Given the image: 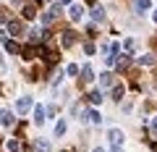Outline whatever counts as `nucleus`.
Wrapping results in <instances>:
<instances>
[{
  "label": "nucleus",
  "mask_w": 157,
  "mask_h": 152,
  "mask_svg": "<svg viewBox=\"0 0 157 152\" xmlns=\"http://www.w3.org/2000/svg\"><path fill=\"white\" fill-rule=\"evenodd\" d=\"M107 139H110L113 147H121V144L126 142V134H123L121 129H110V131H107Z\"/></svg>",
  "instance_id": "f257e3e1"
},
{
  "label": "nucleus",
  "mask_w": 157,
  "mask_h": 152,
  "mask_svg": "<svg viewBox=\"0 0 157 152\" xmlns=\"http://www.w3.org/2000/svg\"><path fill=\"white\" fill-rule=\"evenodd\" d=\"M32 107H34L32 97H18V100H16V113H21V115H26Z\"/></svg>",
  "instance_id": "f03ea898"
},
{
  "label": "nucleus",
  "mask_w": 157,
  "mask_h": 152,
  "mask_svg": "<svg viewBox=\"0 0 157 152\" xmlns=\"http://www.w3.org/2000/svg\"><path fill=\"white\" fill-rule=\"evenodd\" d=\"M68 16H71V21H81V18H84V8L78 6V3H71V8H68Z\"/></svg>",
  "instance_id": "7ed1b4c3"
},
{
  "label": "nucleus",
  "mask_w": 157,
  "mask_h": 152,
  "mask_svg": "<svg viewBox=\"0 0 157 152\" xmlns=\"http://www.w3.org/2000/svg\"><path fill=\"white\" fill-rule=\"evenodd\" d=\"M45 115H47V107H42V105L34 107V123H37V126L45 123Z\"/></svg>",
  "instance_id": "20e7f679"
},
{
  "label": "nucleus",
  "mask_w": 157,
  "mask_h": 152,
  "mask_svg": "<svg viewBox=\"0 0 157 152\" xmlns=\"http://www.w3.org/2000/svg\"><path fill=\"white\" fill-rule=\"evenodd\" d=\"M81 121H89V123H102V115H100V113H97V110H86V115H84V118H81Z\"/></svg>",
  "instance_id": "39448f33"
},
{
  "label": "nucleus",
  "mask_w": 157,
  "mask_h": 152,
  "mask_svg": "<svg viewBox=\"0 0 157 152\" xmlns=\"http://www.w3.org/2000/svg\"><path fill=\"white\" fill-rule=\"evenodd\" d=\"M13 121H16V118H13L11 110H0V123H3V126H13Z\"/></svg>",
  "instance_id": "423d86ee"
},
{
  "label": "nucleus",
  "mask_w": 157,
  "mask_h": 152,
  "mask_svg": "<svg viewBox=\"0 0 157 152\" xmlns=\"http://www.w3.org/2000/svg\"><path fill=\"white\" fill-rule=\"evenodd\" d=\"M134 8H136V13H147L152 8V3L149 0H134Z\"/></svg>",
  "instance_id": "0eeeda50"
},
{
  "label": "nucleus",
  "mask_w": 157,
  "mask_h": 152,
  "mask_svg": "<svg viewBox=\"0 0 157 152\" xmlns=\"http://www.w3.org/2000/svg\"><path fill=\"white\" fill-rule=\"evenodd\" d=\"M73 42H76V34H73V32H63V37H60V45H63V47H71Z\"/></svg>",
  "instance_id": "6e6552de"
},
{
  "label": "nucleus",
  "mask_w": 157,
  "mask_h": 152,
  "mask_svg": "<svg viewBox=\"0 0 157 152\" xmlns=\"http://www.w3.org/2000/svg\"><path fill=\"white\" fill-rule=\"evenodd\" d=\"M100 87H102V89H110V87H113V73L110 71H105L100 76Z\"/></svg>",
  "instance_id": "1a4fd4ad"
},
{
  "label": "nucleus",
  "mask_w": 157,
  "mask_h": 152,
  "mask_svg": "<svg viewBox=\"0 0 157 152\" xmlns=\"http://www.w3.org/2000/svg\"><path fill=\"white\" fill-rule=\"evenodd\" d=\"M8 32H11L13 37H18V34L24 32V26H21V21H8Z\"/></svg>",
  "instance_id": "9d476101"
},
{
  "label": "nucleus",
  "mask_w": 157,
  "mask_h": 152,
  "mask_svg": "<svg viewBox=\"0 0 157 152\" xmlns=\"http://www.w3.org/2000/svg\"><path fill=\"white\" fill-rule=\"evenodd\" d=\"M37 53H39L37 47H32V45H29V47H24V50H21V58H26V60H32V58L37 55Z\"/></svg>",
  "instance_id": "9b49d317"
},
{
  "label": "nucleus",
  "mask_w": 157,
  "mask_h": 152,
  "mask_svg": "<svg viewBox=\"0 0 157 152\" xmlns=\"http://www.w3.org/2000/svg\"><path fill=\"white\" fill-rule=\"evenodd\" d=\"M66 129H68L66 118H60V121H58V123H55V136H63V134H66Z\"/></svg>",
  "instance_id": "f8f14e48"
},
{
  "label": "nucleus",
  "mask_w": 157,
  "mask_h": 152,
  "mask_svg": "<svg viewBox=\"0 0 157 152\" xmlns=\"http://www.w3.org/2000/svg\"><path fill=\"white\" fill-rule=\"evenodd\" d=\"M81 79H84V81H92V79H94V71H92V66H84V68H81Z\"/></svg>",
  "instance_id": "ddd939ff"
},
{
  "label": "nucleus",
  "mask_w": 157,
  "mask_h": 152,
  "mask_svg": "<svg viewBox=\"0 0 157 152\" xmlns=\"http://www.w3.org/2000/svg\"><path fill=\"white\" fill-rule=\"evenodd\" d=\"M86 100H89V102H92V105H100V102H102V100H105V97H102V95H100V92H89V95H86Z\"/></svg>",
  "instance_id": "4468645a"
},
{
  "label": "nucleus",
  "mask_w": 157,
  "mask_h": 152,
  "mask_svg": "<svg viewBox=\"0 0 157 152\" xmlns=\"http://www.w3.org/2000/svg\"><path fill=\"white\" fill-rule=\"evenodd\" d=\"M34 16H37V8H34V6H24V18H26V21H32Z\"/></svg>",
  "instance_id": "2eb2a0df"
},
{
  "label": "nucleus",
  "mask_w": 157,
  "mask_h": 152,
  "mask_svg": "<svg viewBox=\"0 0 157 152\" xmlns=\"http://www.w3.org/2000/svg\"><path fill=\"white\" fill-rule=\"evenodd\" d=\"M92 18H94V21H105V8H100V6H97L94 11H92Z\"/></svg>",
  "instance_id": "dca6fc26"
},
{
  "label": "nucleus",
  "mask_w": 157,
  "mask_h": 152,
  "mask_svg": "<svg viewBox=\"0 0 157 152\" xmlns=\"http://www.w3.org/2000/svg\"><path fill=\"white\" fill-rule=\"evenodd\" d=\"M37 150L39 152H50V142L47 139H37Z\"/></svg>",
  "instance_id": "f3484780"
},
{
  "label": "nucleus",
  "mask_w": 157,
  "mask_h": 152,
  "mask_svg": "<svg viewBox=\"0 0 157 152\" xmlns=\"http://www.w3.org/2000/svg\"><path fill=\"white\" fill-rule=\"evenodd\" d=\"M6 147H8V152H18V150H21V144H18L16 139H8V142H6Z\"/></svg>",
  "instance_id": "a211bd4d"
},
{
  "label": "nucleus",
  "mask_w": 157,
  "mask_h": 152,
  "mask_svg": "<svg viewBox=\"0 0 157 152\" xmlns=\"http://www.w3.org/2000/svg\"><path fill=\"white\" fill-rule=\"evenodd\" d=\"M121 97H123V87L115 84V87H113V100H121Z\"/></svg>",
  "instance_id": "6ab92c4d"
},
{
  "label": "nucleus",
  "mask_w": 157,
  "mask_h": 152,
  "mask_svg": "<svg viewBox=\"0 0 157 152\" xmlns=\"http://www.w3.org/2000/svg\"><path fill=\"white\" fill-rule=\"evenodd\" d=\"M78 71H81V68H78L76 63H71V66H66V73H68V76H76Z\"/></svg>",
  "instance_id": "aec40b11"
},
{
  "label": "nucleus",
  "mask_w": 157,
  "mask_h": 152,
  "mask_svg": "<svg viewBox=\"0 0 157 152\" xmlns=\"http://www.w3.org/2000/svg\"><path fill=\"white\" fill-rule=\"evenodd\" d=\"M139 63H141V66H152V63H155V55H141Z\"/></svg>",
  "instance_id": "412c9836"
},
{
  "label": "nucleus",
  "mask_w": 157,
  "mask_h": 152,
  "mask_svg": "<svg viewBox=\"0 0 157 152\" xmlns=\"http://www.w3.org/2000/svg\"><path fill=\"white\" fill-rule=\"evenodd\" d=\"M84 50H86V55H94V45H92V42H86Z\"/></svg>",
  "instance_id": "4be33fe9"
},
{
  "label": "nucleus",
  "mask_w": 157,
  "mask_h": 152,
  "mask_svg": "<svg viewBox=\"0 0 157 152\" xmlns=\"http://www.w3.org/2000/svg\"><path fill=\"white\" fill-rule=\"evenodd\" d=\"M63 81V73H55V76H52V87H58Z\"/></svg>",
  "instance_id": "5701e85b"
},
{
  "label": "nucleus",
  "mask_w": 157,
  "mask_h": 152,
  "mask_svg": "<svg viewBox=\"0 0 157 152\" xmlns=\"http://www.w3.org/2000/svg\"><path fill=\"white\" fill-rule=\"evenodd\" d=\"M134 45H136L134 40H126V42H123V47H126V50H134Z\"/></svg>",
  "instance_id": "b1692460"
},
{
  "label": "nucleus",
  "mask_w": 157,
  "mask_h": 152,
  "mask_svg": "<svg viewBox=\"0 0 157 152\" xmlns=\"http://www.w3.org/2000/svg\"><path fill=\"white\" fill-rule=\"evenodd\" d=\"M149 126H152V134L157 136V118H152V123H149Z\"/></svg>",
  "instance_id": "393cba45"
},
{
  "label": "nucleus",
  "mask_w": 157,
  "mask_h": 152,
  "mask_svg": "<svg viewBox=\"0 0 157 152\" xmlns=\"http://www.w3.org/2000/svg\"><path fill=\"white\" fill-rule=\"evenodd\" d=\"M71 3H73V0H60V6H71Z\"/></svg>",
  "instance_id": "a878e982"
},
{
  "label": "nucleus",
  "mask_w": 157,
  "mask_h": 152,
  "mask_svg": "<svg viewBox=\"0 0 157 152\" xmlns=\"http://www.w3.org/2000/svg\"><path fill=\"white\" fill-rule=\"evenodd\" d=\"M110 152H123V150H121V147H113V150Z\"/></svg>",
  "instance_id": "bb28decb"
},
{
  "label": "nucleus",
  "mask_w": 157,
  "mask_h": 152,
  "mask_svg": "<svg viewBox=\"0 0 157 152\" xmlns=\"http://www.w3.org/2000/svg\"><path fill=\"white\" fill-rule=\"evenodd\" d=\"M92 152H105V150H102V147H94V150H92Z\"/></svg>",
  "instance_id": "cd10ccee"
},
{
  "label": "nucleus",
  "mask_w": 157,
  "mask_h": 152,
  "mask_svg": "<svg viewBox=\"0 0 157 152\" xmlns=\"http://www.w3.org/2000/svg\"><path fill=\"white\" fill-rule=\"evenodd\" d=\"M152 150H155V152H157V142H155V144H152Z\"/></svg>",
  "instance_id": "c85d7f7f"
},
{
  "label": "nucleus",
  "mask_w": 157,
  "mask_h": 152,
  "mask_svg": "<svg viewBox=\"0 0 157 152\" xmlns=\"http://www.w3.org/2000/svg\"><path fill=\"white\" fill-rule=\"evenodd\" d=\"M152 18H155V24H157V11H155V16H152Z\"/></svg>",
  "instance_id": "c756f323"
}]
</instances>
